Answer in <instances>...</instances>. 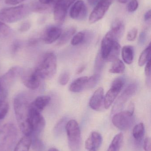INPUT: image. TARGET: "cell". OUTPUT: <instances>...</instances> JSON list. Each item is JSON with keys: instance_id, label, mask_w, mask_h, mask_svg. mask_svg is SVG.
I'll return each mask as SVG.
<instances>
[{"instance_id": "cell-7", "label": "cell", "mask_w": 151, "mask_h": 151, "mask_svg": "<svg viewBox=\"0 0 151 151\" xmlns=\"http://www.w3.org/2000/svg\"><path fill=\"white\" fill-rule=\"evenodd\" d=\"M125 84L124 79L121 77L116 78L112 83L111 88L107 91L104 98L103 106L107 109L114 102Z\"/></svg>"}, {"instance_id": "cell-45", "label": "cell", "mask_w": 151, "mask_h": 151, "mask_svg": "<svg viewBox=\"0 0 151 151\" xmlns=\"http://www.w3.org/2000/svg\"><path fill=\"white\" fill-rule=\"evenodd\" d=\"M56 0H39V1L45 5H50L56 1Z\"/></svg>"}, {"instance_id": "cell-48", "label": "cell", "mask_w": 151, "mask_h": 151, "mask_svg": "<svg viewBox=\"0 0 151 151\" xmlns=\"http://www.w3.org/2000/svg\"><path fill=\"white\" fill-rule=\"evenodd\" d=\"M85 68H86V67H85V65H82L79 68H78L77 72H76V73L77 74H80L82 73L83 72V71L85 70Z\"/></svg>"}, {"instance_id": "cell-19", "label": "cell", "mask_w": 151, "mask_h": 151, "mask_svg": "<svg viewBox=\"0 0 151 151\" xmlns=\"http://www.w3.org/2000/svg\"><path fill=\"white\" fill-rule=\"evenodd\" d=\"M125 24L123 21L119 19H116L112 24L110 33L115 39L118 41L125 32Z\"/></svg>"}, {"instance_id": "cell-24", "label": "cell", "mask_w": 151, "mask_h": 151, "mask_svg": "<svg viewBox=\"0 0 151 151\" xmlns=\"http://www.w3.org/2000/svg\"><path fill=\"white\" fill-rule=\"evenodd\" d=\"M76 32V29L74 27H71L65 31L59 37L57 45L59 47L63 46L67 43Z\"/></svg>"}, {"instance_id": "cell-40", "label": "cell", "mask_w": 151, "mask_h": 151, "mask_svg": "<svg viewBox=\"0 0 151 151\" xmlns=\"http://www.w3.org/2000/svg\"><path fill=\"white\" fill-rule=\"evenodd\" d=\"M147 32L145 31H143L139 35L138 43L140 46H143L145 44L147 40Z\"/></svg>"}, {"instance_id": "cell-15", "label": "cell", "mask_w": 151, "mask_h": 151, "mask_svg": "<svg viewBox=\"0 0 151 151\" xmlns=\"http://www.w3.org/2000/svg\"><path fill=\"white\" fill-rule=\"evenodd\" d=\"M118 42V40L115 39L109 32L104 37L101 43L100 54L104 61L112 49L115 42Z\"/></svg>"}, {"instance_id": "cell-25", "label": "cell", "mask_w": 151, "mask_h": 151, "mask_svg": "<svg viewBox=\"0 0 151 151\" xmlns=\"http://www.w3.org/2000/svg\"><path fill=\"white\" fill-rule=\"evenodd\" d=\"M90 37L89 33L81 32L75 35L71 41V44L73 46H77L87 41Z\"/></svg>"}, {"instance_id": "cell-38", "label": "cell", "mask_w": 151, "mask_h": 151, "mask_svg": "<svg viewBox=\"0 0 151 151\" xmlns=\"http://www.w3.org/2000/svg\"><path fill=\"white\" fill-rule=\"evenodd\" d=\"M138 7V2L137 0H132L130 1L128 6V10L130 12L135 11Z\"/></svg>"}, {"instance_id": "cell-34", "label": "cell", "mask_w": 151, "mask_h": 151, "mask_svg": "<svg viewBox=\"0 0 151 151\" xmlns=\"http://www.w3.org/2000/svg\"><path fill=\"white\" fill-rule=\"evenodd\" d=\"M10 32V28L8 25L0 21V38L6 37Z\"/></svg>"}, {"instance_id": "cell-12", "label": "cell", "mask_w": 151, "mask_h": 151, "mask_svg": "<svg viewBox=\"0 0 151 151\" xmlns=\"http://www.w3.org/2000/svg\"><path fill=\"white\" fill-rule=\"evenodd\" d=\"M113 0H101L94 8L89 17V22L94 24L102 19L111 4Z\"/></svg>"}, {"instance_id": "cell-53", "label": "cell", "mask_w": 151, "mask_h": 151, "mask_svg": "<svg viewBox=\"0 0 151 151\" xmlns=\"http://www.w3.org/2000/svg\"><path fill=\"white\" fill-rule=\"evenodd\" d=\"M94 151V150H90V151Z\"/></svg>"}, {"instance_id": "cell-52", "label": "cell", "mask_w": 151, "mask_h": 151, "mask_svg": "<svg viewBox=\"0 0 151 151\" xmlns=\"http://www.w3.org/2000/svg\"><path fill=\"white\" fill-rule=\"evenodd\" d=\"M1 83H0V91H1Z\"/></svg>"}, {"instance_id": "cell-39", "label": "cell", "mask_w": 151, "mask_h": 151, "mask_svg": "<svg viewBox=\"0 0 151 151\" xmlns=\"http://www.w3.org/2000/svg\"><path fill=\"white\" fill-rule=\"evenodd\" d=\"M31 27V24L30 21H26L21 24V25L20 27L19 30L22 32H26L30 29Z\"/></svg>"}, {"instance_id": "cell-44", "label": "cell", "mask_w": 151, "mask_h": 151, "mask_svg": "<svg viewBox=\"0 0 151 151\" xmlns=\"http://www.w3.org/2000/svg\"><path fill=\"white\" fill-rule=\"evenodd\" d=\"M20 44L21 43L19 42H15L12 47V52H14V53L17 52L18 50H19L20 48V46H21V44Z\"/></svg>"}, {"instance_id": "cell-23", "label": "cell", "mask_w": 151, "mask_h": 151, "mask_svg": "<svg viewBox=\"0 0 151 151\" xmlns=\"http://www.w3.org/2000/svg\"><path fill=\"white\" fill-rule=\"evenodd\" d=\"M121 55L123 61L128 65H130L134 61V51L133 47L126 46L121 50Z\"/></svg>"}, {"instance_id": "cell-8", "label": "cell", "mask_w": 151, "mask_h": 151, "mask_svg": "<svg viewBox=\"0 0 151 151\" xmlns=\"http://www.w3.org/2000/svg\"><path fill=\"white\" fill-rule=\"evenodd\" d=\"M76 0H56L54 7V18L56 23L62 24L65 20L67 11Z\"/></svg>"}, {"instance_id": "cell-43", "label": "cell", "mask_w": 151, "mask_h": 151, "mask_svg": "<svg viewBox=\"0 0 151 151\" xmlns=\"http://www.w3.org/2000/svg\"><path fill=\"white\" fill-rule=\"evenodd\" d=\"M25 0H5V2L6 4L9 5H15L20 3L23 2Z\"/></svg>"}, {"instance_id": "cell-41", "label": "cell", "mask_w": 151, "mask_h": 151, "mask_svg": "<svg viewBox=\"0 0 151 151\" xmlns=\"http://www.w3.org/2000/svg\"><path fill=\"white\" fill-rule=\"evenodd\" d=\"M145 74L147 78V80H150L151 76V59L149 60L146 63L145 68Z\"/></svg>"}, {"instance_id": "cell-47", "label": "cell", "mask_w": 151, "mask_h": 151, "mask_svg": "<svg viewBox=\"0 0 151 151\" xmlns=\"http://www.w3.org/2000/svg\"><path fill=\"white\" fill-rule=\"evenodd\" d=\"M101 0H87L88 2L91 6H95Z\"/></svg>"}, {"instance_id": "cell-36", "label": "cell", "mask_w": 151, "mask_h": 151, "mask_svg": "<svg viewBox=\"0 0 151 151\" xmlns=\"http://www.w3.org/2000/svg\"><path fill=\"white\" fill-rule=\"evenodd\" d=\"M104 60L102 58L100 53H99L98 55L95 64V70L97 72H99L103 69L104 65Z\"/></svg>"}, {"instance_id": "cell-31", "label": "cell", "mask_w": 151, "mask_h": 151, "mask_svg": "<svg viewBox=\"0 0 151 151\" xmlns=\"http://www.w3.org/2000/svg\"><path fill=\"white\" fill-rule=\"evenodd\" d=\"M9 103L4 99H0V120L4 119L9 111Z\"/></svg>"}, {"instance_id": "cell-49", "label": "cell", "mask_w": 151, "mask_h": 151, "mask_svg": "<svg viewBox=\"0 0 151 151\" xmlns=\"http://www.w3.org/2000/svg\"><path fill=\"white\" fill-rule=\"evenodd\" d=\"M107 151H119L117 149H116L115 147H113L111 145H110V146L108 148V150Z\"/></svg>"}, {"instance_id": "cell-18", "label": "cell", "mask_w": 151, "mask_h": 151, "mask_svg": "<svg viewBox=\"0 0 151 151\" xmlns=\"http://www.w3.org/2000/svg\"><path fill=\"white\" fill-rule=\"evenodd\" d=\"M103 138L99 133L96 132L91 133L85 142V148L88 151H97L101 146Z\"/></svg>"}, {"instance_id": "cell-9", "label": "cell", "mask_w": 151, "mask_h": 151, "mask_svg": "<svg viewBox=\"0 0 151 151\" xmlns=\"http://www.w3.org/2000/svg\"><path fill=\"white\" fill-rule=\"evenodd\" d=\"M29 120L33 131L32 134H34L36 136L42 132L46 125L45 119L40 112L33 109L30 105Z\"/></svg>"}, {"instance_id": "cell-5", "label": "cell", "mask_w": 151, "mask_h": 151, "mask_svg": "<svg viewBox=\"0 0 151 151\" xmlns=\"http://www.w3.org/2000/svg\"><path fill=\"white\" fill-rule=\"evenodd\" d=\"M65 129L70 150L72 151H79L81 145V134L78 122L74 120H71L66 124Z\"/></svg>"}, {"instance_id": "cell-46", "label": "cell", "mask_w": 151, "mask_h": 151, "mask_svg": "<svg viewBox=\"0 0 151 151\" xmlns=\"http://www.w3.org/2000/svg\"><path fill=\"white\" fill-rule=\"evenodd\" d=\"M144 20L145 21H148L150 19H151V10H150L147 11V12L145 13V15L144 16Z\"/></svg>"}, {"instance_id": "cell-37", "label": "cell", "mask_w": 151, "mask_h": 151, "mask_svg": "<svg viewBox=\"0 0 151 151\" xmlns=\"http://www.w3.org/2000/svg\"><path fill=\"white\" fill-rule=\"evenodd\" d=\"M138 31L136 28H133L128 33L127 39L129 41H133L135 40L137 36Z\"/></svg>"}, {"instance_id": "cell-28", "label": "cell", "mask_w": 151, "mask_h": 151, "mask_svg": "<svg viewBox=\"0 0 151 151\" xmlns=\"http://www.w3.org/2000/svg\"><path fill=\"white\" fill-rule=\"evenodd\" d=\"M125 65L122 61L119 59L113 62L109 72L112 73H121L124 72Z\"/></svg>"}, {"instance_id": "cell-42", "label": "cell", "mask_w": 151, "mask_h": 151, "mask_svg": "<svg viewBox=\"0 0 151 151\" xmlns=\"http://www.w3.org/2000/svg\"><path fill=\"white\" fill-rule=\"evenodd\" d=\"M151 139L150 137H147L144 139V149L145 151H151Z\"/></svg>"}, {"instance_id": "cell-13", "label": "cell", "mask_w": 151, "mask_h": 151, "mask_svg": "<svg viewBox=\"0 0 151 151\" xmlns=\"http://www.w3.org/2000/svg\"><path fill=\"white\" fill-rule=\"evenodd\" d=\"M62 33L61 28L58 27L51 26L44 30L42 40L46 44H51L58 40Z\"/></svg>"}, {"instance_id": "cell-32", "label": "cell", "mask_w": 151, "mask_h": 151, "mask_svg": "<svg viewBox=\"0 0 151 151\" xmlns=\"http://www.w3.org/2000/svg\"><path fill=\"white\" fill-rule=\"evenodd\" d=\"M100 79V75L98 73L91 76L88 77L87 81L86 84V89L93 88L98 83Z\"/></svg>"}, {"instance_id": "cell-33", "label": "cell", "mask_w": 151, "mask_h": 151, "mask_svg": "<svg viewBox=\"0 0 151 151\" xmlns=\"http://www.w3.org/2000/svg\"><path fill=\"white\" fill-rule=\"evenodd\" d=\"M123 141V135L122 133H120L116 135L113 139L111 145L119 151L122 145Z\"/></svg>"}, {"instance_id": "cell-26", "label": "cell", "mask_w": 151, "mask_h": 151, "mask_svg": "<svg viewBox=\"0 0 151 151\" xmlns=\"http://www.w3.org/2000/svg\"><path fill=\"white\" fill-rule=\"evenodd\" d=\"M121 51V46L118 42H115L112 50L105 59V61L113 62L118 59Z\"/></svg>"}, {"instance_id": "cell-20", "label": "cell", "mask_w": 151, "mask_h": 151, "mask_svg": "<svg viewBox=\"0 0 151 151\" xmlns=\"http://www.w3.org/2000/svg\"><path fill=\"white\" fill-rule=\"evenodd\" d=\"M50 101L51 97L49 96H40L30 103V106L33 109L41 113L48 106Z\"/></svg>"}, {"instance_id": "cell-21", "label": "cell", "mask_w": 151, "mask_h": 151, "mask_svg": "<svg viewBox=\"0 0 151 151\" xmlns=\"http://www.w3.org/2000/svg\"><path fill=\"white\" fill-rule=\"evenodd\" d=\"M88 77L82 76L74 80L70 85L69 90L73 92H80L86 89Z\"/></svg>"}, {"instance_id": "cell-30", "label": "cell", "mask_w": 151, "mask_h": 151, "mask_svg": "<svg viewBox=\"0 0 151 151\" xmlns=\"http://www.w3.org/2000/svg\"><path fill=\"white\" fill-rule=\"evenodd\" d=\"M50 5H45L40 3V2H35L33 3L30 5L31 11L35 12H43L48 11Z\"/></svg>"}, {"instance_id": "cell-10", "label": "cell", "mask_w": 151, "mask_h": 151, "mask_svg": "<svg viewBox=\"0 0 151 151\" xmlns=\"http://www.w3.org/2000/svg\"><path fill=\"white\" fill-rule=\"evenodd\" d=\"M137 88L136 84H129L118 98L112 110V114H115L121 111L129 99L135 93Z\"/></svg>"}, {"instance_id": "cell-35", "label": "cell", "mask_w": 151, "mask_h": 151, "mask_svg": "<svg viewBox=\"0 0 151 151\" xmlns=\"http://www.w3.org/2000/svg\"><path fill=\"white\" fill-rule=\"evenodd\" d=\"M70 79V73L68 72L65 71L60 74L59 78V83L62 85H65L67 84Z\"/></svg>"}, {"instance_id": "cell-50", "label": "cell", "mask_w": 151, "mask_h": 151, "mask_svg": "<svg viewBox=\"0 0 151 151\" xmlns=\"http://www.w3.org/2000/svg\"><path fill=\"white\" fill-rule=\"evenodd\" d=\"M129 0H118V1L121 4H125Z\"/></svg>"}, {"instance_id": "cell-11", "label": "cell", "mask_w": 151, "mask_h": 151, "mask_svg": "<svg viewBox=\"0 0 151 151\" xmlns=\"http://www.w3.org/2000/svg\"><path fill=\"white\" fill-rule=\"evenodd\" d=\"M20 76L23 84L28 88L35 90L40 86L42 79L35 69L25 71L23 70Z\"/></svg>"}, {"instance_id": "cell-17", "label": "cell", "mask_w": 151, "mask_h": 151, "mask_svg": "<svg viewBox=\"0 0 151 151\" xmlns=\"http://www.w3.org/2000/svg\"><path fill=\"white\" fill-rule=\"evenodd\" d=\"M104 89L102 87L95 91L90 100V108L96 111H100L103 108L104 102Z\"/></svg>"}, {"instance_id": "cell-22", "label": "cell", "mask_w": 151, "mask_h": 151, "mask_svg": "<svg viewBox=\"0 0 151 151\" xmlns=\"http://www.w3.org/2000/svg\"><path fill=\"white\" fill-rule=\"evenodd\" d=\"M32 142L31 136H24L18 142L13 151H29Z\"/></svg>"}, {"instance_id": "cell-14", "label": "cell", "mask_w": 151, "mask_h": 151, "mask_svg": "<svg viewBox=\"0 0 151 151\" xmlns=\"http://www.w3.org/2000/svg\"><path fill=\"white\" fill-rule=\"evenodd\" d=\"M87 8L84 2L78 1L71 8L70 15L72 18L76 20H83L87 17Z\"/></svg>"}, {"instance_id": "cell-6", "label": "cell", "mask_w": 151, "mask_h": 151, "mask_svg": "<svg viewBox=\"0 0 151 151\" xmlns=\"http://www.w3.org/2000/svg\"><path fill=\"white\" fill-rule=\"evenodd\" d=\"M134 113L128 111H120L113 116L112 122L118 129L121 130H128L134 124Z\"/></svg>"}, {"instance_id": "cell-1", "label": "cell", "mask_w": 151, "mask_h": 151, "mask_svg": "<svg viewBox=\"0 0 151 151\" xmlns=\"http://www.w3.org/2000/svg\"><path fill=\"white\" fill-rule=\"evenodd\" d=\"M30 104L27 97L24 94L18 95L13 101V107L19 127L24 136H31L33 133L29 120Z\"/></svg>"}, {"instance_id": "cell-4", "label": "cell", "mask_w": 151, "mask_h": 151, "mask_svg": "<svg viewBox=\"0 0 151 151\" xmlns=\"http://www.w3.org/2000/svg\"><path fill=\"white\" fill-rule=\"evenodd\" d=\"M17 131L15 126L7 123L0 130V151H11L17 139Z\"/></svg>"}, {"instance_id": "cell-2", "label": "cell", "mask_w": 151, "mask_h": 151, "mask_svg": "<svg viewBox=\"0 0 151 151\" xmlns=\"http://www.w3.org/2000/svg\"><path fill=\"white\" fill-rule=\"evenodd\" d=\"M57 58L54 53L50 52L43 56L38 66L35 69L41 79L50 80L57 71Z\"/></svg>"}, {"instance_id": "cell-29", "label": "cell", "mask_w": 151, "mask_h": 151, "mask_svg": "<svg viewBox=\"0 0 151 151\" xmlns=\"http://www.w3.org/2000/svg\"><path fill=\"white\" fill-rule=\"evenodd\" d=\"M145 132L144 126L142 123H140L134 127L133 131V137L137 140L140 141L143 137Z\"/></svg>"}, {"instance_id": "cell-3", "label": "cell", "mask_w": 151, "mask_h": 151, "mask_svg": "<svg viewBox=\"0 0 151 151\" xmlns=\"http://www.w3.org/2000/svg\"><path fill=\"white\" fill-rule=\"evenodd\" d=\"M31 11L27 4L4 8L0 10V20L8 23H13L25 18Z\"/></svg>"}, {"instance_id": "cell-16", "label": "cell", "mask_w": 151, "mask_h": 151, "mask_svg": "<svg viewBox=\"0 0 151 151\" xmlns=\"http://www.w3.org/2000/svg\"><path fill=\"white\" fill-rule=\"evenodd\" d=\"M23 71V69L20 66H16L11 68L6 73L1 77L0 79L1 86H7V84H9L15 79L20 76Z\"/></svg>"}, {"instance_id": "cell-27", "label": "cell", "mask_w": 151, "mask_h": 151, "mask_svg": "<svg viewBox=\"0 0 151 151\" xmlns=\"http://www.w3.org/2000/svg\"><path fill=\"white\" fill-rule=\"evenodd\" d=\"M151 51V46L150 43L149 46L143 51L140 55L138 60V65L139 66H143L150 59Z\"/></svg>"}, {"instance_id": "cell-51", "label": "cell", "mask_w": 151, "mask_h": 151, "mask_svg": "<svg viewBox=\"0 0 151 151\" xmlns=\"http://www.w3.org/2000/svg\"><path fill=\"white\" fill-rule=\"evenodd\" d=\"M48 151H59L58 149L55 148H50Z\"/></svg>"}]
</instances>
